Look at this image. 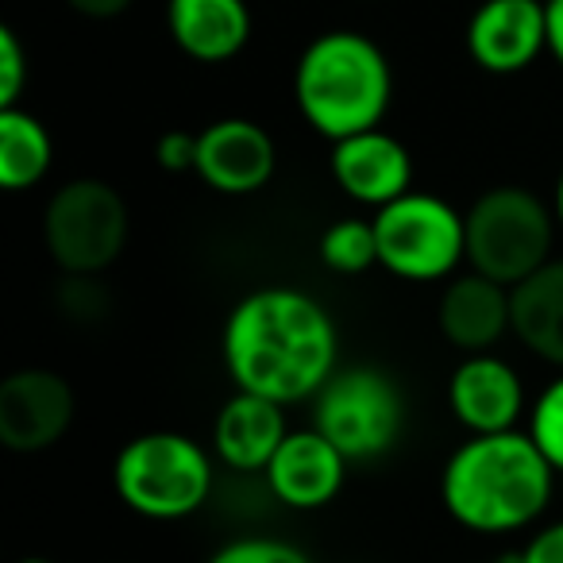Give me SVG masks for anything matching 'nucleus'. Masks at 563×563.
I'll list each match as a JSON object with an SVG mask.
<instances>
[{
	"instance_id": "obj_1",
	"label": "nucleus",
	"mask_w": 563,
	"mask_h": 563,
	"mask_svg": "<svg viewBox=\"0 0 563 563\" xmlns=\"http://www.w3.org/2000/svg\"><path fill=\"white\" fill-rule=\"evenodd\" d=\"M220 360L235 390L290 409L313 401L340 371V329L309 290L258 286L228 309Z\"/></svg>"
},
{
	"instance_id": "obj_2",
	"label": "nucleus",
	"mask_w": 563,
	"mask_h": 563,
	"mask_svg": "<svg viewBox=\"0 0 563 563\" xmlns=\"http://www.w3.org/2000/svg\"><path fill=\"white\" fill-rule=\"evenodd\" d=\"M555 467L525 429L467 437L440 467V506L478 537L525 532L555 498Z\"/></svg>"
},
{
	"instance_id": "obj_3",
	"label": "nucleus",
	"mask_w": 563,
	"mask_h": 563,
	"mask_svg": "<svg viewBox=\"0 0 563 563\" xmlns=\"http://www.w3.org/2000/svg\"><path fill=\"white\" fill-rule=\"evenodd\" d=\"M390 101V58L371 35L329 27L301 47L294 66V104L321 140L336 143L383 128Z\"/></svg>"
},
{
	"instance_id": "obj_4",
	"label": "nucleus",
	"mask_w": 563,
	"mask_h": 563,
	"mask_svg": "<svg viewBox=\"0 0 563 563\" xmlns=\"http://www.w3.org/2000/svg\"><path fill=\"white\" fill-rule=\"evenodd\" d=\"M217 455L174 429L132 437L112 460V490L128 514L174 525L201 514L217 490Z\"/></svg>"
},
{
	"instance_id": "obj_5",
	"label": "nucleus",
	"mask_w": 563,
	"mask_h": 563,
	"mask_svg": "<svg viewBox=\"0 0 563 563\" xmlns=\"http://www.w3.org/2000/svg\"><path fill=\"white\" fill-rule=\"evenodd\" d=\"M467 266L514 290L555 258V209L525 186H494L467 205Z\"/></svg>"
},
{
	"instance_id": "obj_6",
	"label": "nucleus",
	"mask_w": 563,
	"mask_h": 563,
	"mask_svg": "<svg viewBox=\"0 0 563 563\" xmlns=\"http://www.w3.org/2000/svg\"><path fill=\"white\" fill-rule=\"evenodd\" d=\"M409 401L401 383L383 367H340L313 398V429H321L347 463H375L401 444Z\"/></svg>"
},
{
	"instance_id": "obj_7",
	"label": "nucleus",
	"mask_w": 563,
	"mask_h": 563,
	"mask_svg": "<svg viewBox=\"0 0 563 563\" xmlns=\"http://www.w3.org/2000/svg\"><path fill=\"white\" fill-rule=\"evenodd\" d=\"M378 266L401 282H448L467 263V217L448 197L409 189L375 212Z\"/></svg>"
},
{
	"instance_id": "obj_8",
	"label": "nucleus",
	"mask_w": 563,
	"mask_h": 563,
	"mask_svg": "<svg viewBox=\"0 0 563 563\" xmlns=\"http://www.w3.org/2000/svg\"><path fill=\"white\" fill-rule=\"evenodd\" d=\"M132 212L117 186L74 178L51 194L43 209V243L55 266L74 278H97L128 247Z\"/></svg>"
},
{
	"instance_id": "obj_9",
	"label": "nucleus",
	"mask_w": 563,
	"mask_h": 563,
	"mask_svg": "<svg viewBox=\"0 0 563 563\" xmlns=\"http://www.w3.org/2000/svg\"><path fill=\"white\" fill-rule=\"evenodd\" d=\"M78 398L58 371L20 367L0 383V444L16 455H40L70 432Z\"/></svg>"
},
{
	"instance_id": "obj_10",
	"label": "nucleus",
	"mask_w": 563,
	"mask_h": 563,
	"mask_svg": "<svg viewBox=\"0 0 563 563\" xmlns=\"http://www.w3.org/2000/svg\"><path fill=\"white\" fill-rule=\"evenodd\" d=\"M529 406L532 398L525 390L521 371L498 352L463 355L448 375V413L467 437L521 429Z\"/></svg>"
},
{
	"instance_id": "obj_11",
	"label": "nucleus",
	"mask_w": 563,
	"mask_h": 563,
	"mask_svg": "<svg viewBox=\"0 0 563 563\" xmlns=\"http://www.w3.org/2000/svg\"><path fill=\"white\" fill-rule=\"evenodd\" d=\"M463 47L494 78L521 74L548 55L544 0H478L463 27Z\"/></svg>"
},
{
	"instance_id": "obj_12",
	"label": "nucleus",
	"mask_w": 563,
	"mask_h": 563,
	"mask_svg": "<svg viewBox=\"0 0 563 563\" xmlns=\"http://www.w3.org/2000/svg\"><path fill=\"white\" fill-rule=\"evenodd\" d=\"M194 174L224 197H251L271 186L278 174V147L263 124L247 117L212 120L197 132V166Z\"/></svg>"
},
{
	"instance_id": "obj_13",
	"label": "nucleus",
	"mask_w": 563,
	"mask_h": 563,
	"mask_svg": "<svg viewBox=\"0 0 563 563\" xmlns=\"http://www.w3.org/2000/svg\"><path fill=\"white\" fill-rule=\"evenodd\" d=\"M347 455L321 429H290L274 460L266 463L263 483L271 498L298 514H313L340 498L347 483Z\"/></svg>"
},
{
	"instance_id": "obj_14",
	"label": "nucleus",
	"mask_w": 563,
	"mask_h": 563,
	"mask_svg": "<svg viewBox=\"0 0 563 563\" xmlns=\"http://www.w3.org/2000/svg\"><path fill=\"white\" fill-rule=\"evenodd\" d=\"M329 170L340 194L371 212H378L383 205L398 201L401 194L413 189V155L386 128H371V132L336 140L329 155Z\"/></svg>"
},
{
	"instance_id": "obj_15",
	"label": "nucleus",
	"mask_w": 563,
	"mask_h": 563,
	"mask_svg": "<svg viewBox=\"0 0 563 563\" xmlns=\"http://www.w3.org/2000/svg\"><path fill=\"white\" fill-rule=\"evenodd\" d=\"M437 329L463 355L494 352L501 340L514 336V290L467 266L440 290Z\"/></svg>"
},
{
	"instance_id": "obj_16",
	"label": "nucleus",
	"mask_w": 563,
	"mask_h": 563,
	"mask_svg": "<svg viewBox=\"0 0 563 563\" xmlns=\"http://www.w3.org/2000/svg\"><path fill=\"white\" fill-rule=\"evenodd\" d=\"M286 437H290V417L282 401L235 390L212 421L209 448L220 467L235 471V475H263Z\"/></svg>"
},
{
	"instance_id": "obj_17",
	"label": "nucleus",
	"mask_w": 563,
	"mask_h": 563,
	"mask_svg": "<svg viewBox=\"0 0 563 563\" xmlns=\"http://www.w3.org/2000/svg\"><path fill=\"white\" fill-rule=\"evenodd\" d=\"M166 32L186 58L224 66L247 51L255 16L247 0H166Z\"/></svg>"
},
{
	"instance_id": "obj_18",
	"label": "nucleus",
	"mask_w": 563,
	"mask_h": 563,
	"mask_svg": "<svg viewBox=\"0 0 563 563\" xmlns=\"http://www.w3.org/2000/svg\"><path fill=\"white\" fill-rule=\"evenodd\" d=\"M514 340L548 367L563 371V258H548L514 286Z\"/></svg>"
},
{
	"instance_id": "obj_19",
	"label": "nucleus",
	"mask_w": 563,
	"mask_h": 563,
	"mask_svg": "<svg viewBox=\"0 0 563 563\" xmlns=\"http://www.w3.org/2000/svg\"><path fill=\"white\" fill-rule=\"evenodd\" d=\"M55 166V140L47 124L24 104L0 109V189L24 194L35 189Z\"/></svg>"
},
{
	"instance_id": "obj_20",
	"label": "nucleus",
	"mask_w": 563,
	"mask_h": 563,
	"mask_svg": "<svg viewBox=\"0 0 563 563\" xmlns=\"http://www.w3.org/2000/svg\"><path fill=\"white\" fill-rule=\"evenodd\" d=\"M317 255L332 274H367L378 266V235L371 217H340L321 232Z\"/></svg>"
},
{
	"instance_id": "obj_21",
	"label": "nucleus",
	"mask_w": 563,
	"mask_h": 563,
	"mask_svg": "<svg viewBox=\"0 0 563 563\" xmlns=\"http://www.w3.org/2000/svg\"><path fill=\"white\" fill-rule=\"evenodd\" d=\"M525 432L537 440V448L544 452V460L555 467V475L563 478V371H555L544 386L537 390L525 417Z\"/></svg>"
},
{
	"instance_id": "obj_22",
	"label": "nucleus",
	"mask_w": 563,
	"mask_h": 563,
	"mask_svg": "<svg viewBox=\"0 0 563 563\" xmlns=\"http://www.w3.org/2000/svg\"><path fill=\"white\" fill-rule=\"evenodd\" d=\"M205 563H313V555L306 548H298L294 540L278 537H232L217 548Z\"/></svg>"
},
{
	"instance_id": "obj_23",
	"label": "nucleus",
	"mask_w": 563,
	"mask_h": 563,
	"mask_svg": "<svg viewBox=\"0 0 563 563\" xmlns=\"http://www.w3.org/2000/svg\"><path fill=\"white\" fill-rule=\"evenodd\" d=\"M27 89V51L16 27L0 24V109H16Z\"/></svg>"
},
{
	"instance_id": "obj_24",
	"label": "nucleus",
	"mask_w": 563,
	"mask_h": 563,
	"mask_svg": "<svg viewBox=\"0 0 563 563\" xmlns=\"http://www.w3.org/2000/svg\"><path fill=\"white\" fill-rule=\"evenodd\" d=\"M517 563H563V517L540 525L517 552Z\"/></svg>"
},
{
	"instance_id": "obj_25",
	"label": "nucleus",
	"mask_w": 563,
	"mask_h": 563,
	"mask_svg": "<svg viewBox=\"0 0 563 563\" xmlns=\"http://www.w3.org/2000/svg\"><path fill=\"white\" fill-rule=\"evenodd\" d=\"M155 158L166 174H186L197 166V135L194 132H166L155 143Z\"/></svg>"
},
{
	"instance_id": "obj_26",
	"label": "nucleus",
	"mask_w": 563,
	"mask_h": 563,
	"mask_svg": "<svg viewBox=\"0 0 563 563\" xmlns=\"http://www.w3.org/2000/svg\"><path fill=\"white\" fill-rule=\"evenodd\" d=\"M548 16V55L555 58V66H563V0H544Z\"/></svg>"
},
{
	"instance_id": "obj_27",
	"label": "nucleus",
	"mask_w": 563,
	"mask_h": 563,
	"mask_svg": "<svg viewBox=\"0 0 563 563\" xmlns=\"http://www.w3.org/2000/svg\"><path fill=\"white\" fill-rule=\"evenodd\" d=\"M66 4L86 20H112V16H120L132 0H66Z\"/></svg>"
},
{
	"instance_id": "obj_28",
	"label": "nucleus",
	"mask_w": 563,
	"mask_h": 563,
	"mask_svg": "<svg viewBox=\"0 0 563 563\" xmlns=\"http://www.w3.org/2000/svg\"><path fill=\"white\" fill-rule=\"evenodd\" d=\"M552 209H555V224H560V232H563V166H560V174H555V189H552Z\"/></svg>"
},
{
	"instance_id": "obj_29",
	"label": "nucleus",
	"mask_w": 563,
	"mask_h": 563,
	"mask_svg": "<svg viewBox=\"0 0 563 563\" xmlns=\"http://www.w3.org/2000/svg\"><path fill=\"white\" fill-rule=\"evenodd\" d=\"M20 563H55V560H47V555H24Z\"/></svg>"
},
{
	"instance_id": "obj_30",
	"label": "nucleus",
	"mask_w": 563,
	"mask_h": 563,
	"mask_svg": "<svg viewBox=\"0 0 563 563\" xmlns=\"http://www.w3.org/2000/svg\"><path fill=\"white\" fill-rule=\"evenodd\" d=\"M486 563H517V555H501V560H486Z\"/></svg>"
}]
</instances>
